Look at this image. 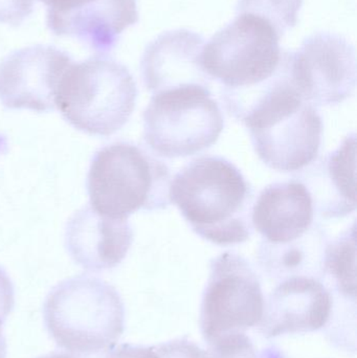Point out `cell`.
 <instances>
[{
  "mask_svg": "<svg viewBox=\"0 0 357 358\" xmlns=\"http://www.w3.org/2000/svg\"><path fill=\"white\" fill-rule=\"evenodd\" d=\"M169 197L193 231L211 243L236 245L253 235V187L224 157H201L184 166L170 183Z\"/></svg>",
  "mask_w": 357,
  "mask_h": 358,
  "instance_id": "obj_2",
  "label": "cell"
},
{
  "mask_svg": "<svg viewBox=\"0 0 357 358\" xmlns=\"http://www.w3.org/2000/svg\"><path fill=\"white\" fill-rule=\"evenodd\" d=\"M259 277L247 259L226 252L213 259L203 292L201 334L207 345L259 325L264 310Z\"/></svg>",
  "mask_w": 357,
  "mask_h": 358,
  "instance_id": "obj_8",
  "label": "cell"
},
{
  "mask_svg": "<svg viewBox=\"0 0 357 358\" xmlns=\"http://www.w3.org/2000/svg\"><path fill=\"white\" fill-rule=\"evenodd\" d=\"M303 0H238L237 12L266 19L282 37L297 24Z\"/></svg>",
  "mask_w": 357,
  "mask_h": 358,
  "instance_id": "obj_18",
  "label": "cell"
},
{
  "mask_svg": "<svg viewBox=\"0 0 357 358\" xmlns=\"http://www.w3.org/2000/svg\"><path fill=\"white\" fill-rule=\"evenodd\" d=\"M209 347V350H201L199 358H282L276 350L258 355L253 342L245 334L224 336Z\"/></svg>",
  "mask_w": 357,
  "mask_h": 358,
  "instance_id": "obj_19",
  "label": "cell"
},
{
  "mask_svg": "<svg viewBox=\"0 0 357 358\" xmlns=\"http://www.w3.org/2000/svg\"><path fill=\"white\" fill-rule=\"evenodd\" d=\"M43 317L58 347L81 357L112 348L125 329V307L117 290L87 275L54 286L44 302Z\"/></svg>",
  "mask_w": 357,
  "mask_h": 358,
  "instance_id": "obj_3",
  "label": "cell"
},
{
  "mask_svg": "<svg viewBox=\"0 0 357 358\" xmlns=\"http://www.w3.org/2000/svg\"><path fill=\"white\" fill-rule=\"evenodd\" d=\"M291 52H283L272 79L249 94L234 117L245 123L254 149L270 169L297 172L318 157L322 117L298 92L291 73Z\"/></svg>",
  "mask_w": 357,
  "mask_h": 358,
  "instance_id": "obj_1",
  "label": "cell"
},
{
  "mask_svg": "<svg viewBox=\"0 0 357 358\" xmlns=\"http://www.w3.org/2000/svg\"><path fill=\"white\" fill-rule=\"evenodd\" d=\"M224 119L210 88L182 86L153 94L144 113V138L161 157H191L213 146Z\"/></svg>",
  "mask_w": 357,
  "mask_h": 358,
  "instance_id": "obj_7",
  "label": "cell"
},
{
  "mask_svg": "<svg viewBox=\"0 0 357 358\" xmlns=\"http://www.w3.org/2000/svg\"><path fill=\"white\" fill-rule=\"evenodd\" d=\"M34 10V0H0V23L18 27Z\"/></svg>",
  "mask_w": 357,
  "mask_h": 358,
  "instance_id": "obj_20",
  "label": "cell"
},
{
  "mask_svg": "<svg viewBox=\"0 0 357 358\" xmlns=\"http://www.w3.org/2000/svg\"><path fill=\"white\" fill-rule=\"evenodd\" d=\"M314 199L297 179L268 185L252 212L253 227L264 239L261 245L279 248L306 238L314 227Z\"/></svg>",
  "mask_w": 357,
  "mask_h": 358,
  "instance_id": "obj_13",
  "label": "cell"
},
{
  "mask_svg": "<svg viewBox=\"0 0 357 358\" xmlns=\"http://www.w3.org/2000/svg\"><path fill=\"white\" fill-rule=\"evenodd\" d=\"M304 170L301 181L325 219L343 218L356 210V136L350 134L341 146Z\"/></svg>",
  "mask_w": 357,
  "mask_h": 358,
  "instance_id": "obj_16",
  "label": "cell"
},
{
  "mask_svg": "<svg viewBox=\"0 0 357 358\" xmlns=\"http://www.w3.org/2000/svg\"><path fill=\"white\" fill-rule=\"evenodd\" d=\"M73 62L66 52L52 45L10 52L0 63V102L8 109L54 110L61 80Z\"/></svg>",
  "mask_w": 357,
  "mask_h": 358,
  "instance_id": "obj_10",
  "label": "cell"
},
{
  "mask_svg": "<svg viewBox=\"0 0 357 358\" xmlns=\"http://www.w3.org/2000/svg\"><path fill=\"white\" fill-rule=\"evenodd\" d=\"M171 173L165 163L131 143L100 149L90 164L87 191L99 214L128 219L138 210H165L170 206Z\"/></svg>",
  "mask_w": 357,
  "mask_h": 358,
  "instance_id": "obj_4",
  "label": "cell"
},
{
  "mask_svg": "<svg viewBox=\"0 0 357 358\" xmlns=\"http://www.w3.org/2000/svg\"><path fill=\"white\" fill-rule=\"evenodd\" d=\"M138 88L127 67L108 57L73 62L65 71L56 107L71 126L90 136H110L129 121Z\"/></svg>",
  "mask_w": 357,
  "mask_h": 358,
  "instance_id": "obj_5",
  "label": "cell"
},
{
  "mask_svg": "<svg viewBox=\"0 0 357 358\" xmlns=\"http://www.w3.org/2000/svg\"><path fill=\"white\" fill-rule=\"evenodd\" d=\"M133 242L128 219L99 214L90 206L78 210L67 223L65 245L73 260L86 271L117 267Z\"/></svg>",
  "mask_w": 357,
  "mask_h": 358,
  "instance_id": "obj_14",
  "label": "cell"
},
{
  "mask_svg": "<svg viewBox=\"0 0 357 358\" xmlns=\"http://www.w3.org/2000/svg\"><path fill=\"white\" fill-rule=\"evenodd\" d=\"M280 38L266 19L239 14L205 44L203 69L221 84L224 102L254 92L274 77L283 57Z\"/></svg>",
  "mask_w": 357,
  "mask_h": 358,
  "instance_id": "obj_6",
  "label": "cell"
},
{
  "mask_svg": "<svg viewBox=\"0 0 357 358\" xmlns=\"http://www.w3.org/2000/svg\"><path fill=\"white\" fill-rule=\"evenodd\" d=\"M87 357H81V355H73V353L54 352L50 355H43L38 358H86Z\"/></svg>",
  "mask_w": 357,
  "mask_h": 358,
  "instance_id": "obj_24",
  "label": "cell"
},
{
  "mask_svg": "<svg viewBox=\"0 0 357 358\" xmlns=\"http://www.w3.org/2000/svg\"><path fill=\"white\" fill-rule=\"evenodd\" d=\"M205 41L189 29L166 31L148 44L140 61V73L152 94L198 85L210 88L211 78L201 63Z\"/></svg>",
  "mask_w": 357,
  "mask_h": 358,
  "instance_id": "obj_12",
  "label": "cell"
},
{
  "mask_svg": "<svg viewBox=\"0 0 357 358\" xmlns=\"http://www.w3.org/2000/svg\"><path fill=\"white\" fill-rule=\"evenodd\" d=\"M48 6V13H66L81 8L92 0H40Z\"/></svg>",
  "mask_w": 357,
  "mask_h": 358,
  "instance_id": "obj_23",
  "label": "cell"
},
{
  "mask_svg": "<svg viewBox=\"0 0 357 358\" xmlns=\"http://www.w3.org/2000/svg\"><path fill=\"white\" fill-rule=\"evenodd\" d=\"M98 358H161L155 347L125 344L108 349Z\"/></svg>",
  "mask_w": 357,
  "mask_h": 358,
  "instance_id": "obj_21",
  "label": "cell"
},
{
  "mask_svg": "<svg viewBox=\"0 0 357 358\" xmlns=\"http://www.w3.org/2000/svg\"><path fill=\"white\" fill-rule=\"evenodd\" d=\"M356 229H346L327 244L323 257V277L328 275L337 294L356 302Z\"/></svg>",
  "mask_w": 357,
  "mask_h": 358,
  "instance_id": "obj_17",
  "label": "cell"
},
{
  "mask_svg": "<svg viewBox=\"0 0 357 358\" xmlns=\"http://www.w3.org/2000/svg\"><path fill=\"white\" fill-rule=\"evenodd\" d=\"M333 294L320 279L296 275L282 280L264 302L259 332L265 338L323 329L333 315Z\"/></svg>",
  "mask_w": 357,
  "mask_h": 358,
  "instance_id": "obj_11",
  "label": "cell"
},
{
  "mask_svg": "<svg viewBox=\"0 0 357 358\" xmlns=\"http://www.w3.org/2000/svg\"><path fill=\"white\" fill-rule=\"evenodd\" d=\"M6 357V341L4 338L3 332L0 328V358Z\"/></svg>",
  "mask_w": 357,
  "mask_h": 358,
  "instance_id": "obj_25",
  "label": "cell"
},
{
  "mask_svg": "<svg viewBox=\"0 0 357 358\" xmlns=\"http://www.w3.org/2000/svg\"><path fill=\"white\" fill-rule=\"evenodd\" d=\"M291 73L298 92L310 104H341L356 90V50L337 34H314L291 52Z\"/></svg>",
  "mask_w": 357,
  "mask_h": 358,
  "instance_id": "obj_9",
  "label": "cell"
},
{
  "mask_svg": "<svg viewBox=\"0 0 357 358\" xmlns=\"http://www.w3.org/2000/svg\"><path fill=\"white\" fill-rule=\"evenodd\" d=\"M14 286L8 273L0 266V328L14 308Z\"/></svg>",
  "mask_w": 357,
  "mask_h": 358,
  "instance_id": "obj_22",
  "label": "cell"
},
{
  "mask_svg": "<svg viewBox=\"0 0 357 358\" xmlns=\"http://www.w3.org/2000/svg\"><path fill=\"white\" fill-rule=\"evenodd\" d=\"M138 21L136 0H92L66 13H48L54 35L75 38L101 56L117 46L123 31Z\"/></svg>",
  "mask_w": 357,
  "mask_h": 358,
  "instance_id": "obj_15",
  "label": "cell"
}]
</instances>
